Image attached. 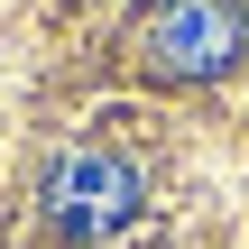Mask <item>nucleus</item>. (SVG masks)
Returning a JSON list of instances; mask_svg holds the SVG:
<instances>
[{
    "instance_id": "nucleus-2",
    "label": "nucleus",
    "mask_w": 249,
    "mask_h": 249,
    "mask_svg": "<svg viewBox=\"0 0 249 249\" xmlns=\"http://www.w3.org/2000/svg\"><path fill=\"white\" fill-rule=\"evenodd\" d=\"M46 213H55V231H74V240H111V231L139 213V166H129L120 148H65V157L46 166Z\"/></svg>"
},
{
    "instance_id": "nucleus-1",
    "label": "nucleus",
    "mask_w": 249,
    "mask_h": 249,
    "mask_svg": "<svg viewBox=\"0 0 249 249\" xmlns=\"http://www.w3.org/2000/svg\"><path fill=\"white\" fill-rule=\"evenodd\" d=\"M240 46H249L240 0H157L148 28H139V55L166 83H213V74L240 65Z\"/></svg>"
}]
</instances>
